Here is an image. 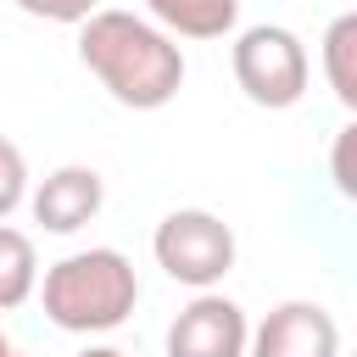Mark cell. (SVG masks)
Returning a JSON list of instances; mask_svg holds the SVG:
<instances>
[{
	"label": "cell",
	"mask_w": 357,
	"mask_h": 357,
	"mask_svg": "<svg viewBox=\"0 0 357 357\" xmlns=\"http://www.w3.org/2000/svg\"><path fill=\"white\" fill-rule=\"evenodd\" d=\"M11 357H22V351H17V346H11Z\"/></svg>",
	"instance_id": "16"
},
{
	"label": "cell",
	"mask_w": 357,
	"mask_h": 357,
	"mask_svg": "<svg viewBox=\"0 0 357 357\" xmlns=\"http://www.w3.org/2000/svg\"><path fill=\"white\" fill-rule=\"evenodd\" d=\"M17 11H28V17H39V22H67V28H78L84 17L100 11V0H17Z\"/></svg>",
	"instance_id": "12"
},
{
	"label": "cell",
	"mask_w": 357,
	"mask_h": 357,
	"mask_svg": "<svg viewBox=\"0 0 357 357\" xmlns=\"http://www.w3.org/2000/svg\"><path fill=\"white\" fill-rule=\"evenodd\" d=\"M28 201V156L0 134V223Z\"/></svg>",
	"instance_id": "11"
},
{
	"label": "cell",
	"mask_w": 357,
	"mask_h": 357,
	"mask_svg": "<svg viewBox=\"0 0 357 357\" xmlns=\"http://www.w3.org/2000/svg\"><path fill=\"white\" fill-rule=\"evenodd\" d=\"M351 145H357V128L346 123V128L335 134V156H329V178H335V190H340V195H357V173H351Z\"/></svg>",
	"instance_id": "13"
},
{
	"label": "cell",
	"mask_w": 357,
	"mask_h": 357,
	"mask_svg": "<svg viewBox=\"0 0 357 357\" xmlns=\"http://www.w3.org/2000/svg\"><path fill=\"white\" fill-rule=\"evenodd\" d=\"M234 251H240L234 245V229L218 212H206V206H178L151 234L156 268L167 279L190 284V290H218L229 279V268H234Z\"/></svg>",
	"instance_id": "4"
},
{
	"label": "cell",
	"mask_w": 357,
	"mask_h": 357,
	"mask_svg": "<svg viewBox=\"0 0 357 357\" xmlns=\"http://www.w3.org/2000/svg\"><path fill=\"white\" fill-rule=\"evenodd\" d=\"M28 201H33V223L45 234H78L106 206V178L95 167H84V162H67V167L45 173Z\"/></svg>",
	"instance_id": "7"
},
{
	"label": "cell",
	"mask_w": 357,
	"mask_h": 357,
	"mask_svg": "<svg viewBox=\"0 0 357 357\" xmlns=\"http://www.w3.org/2000/svg\"><path fill=\"white\" fill-rule=\"evenodd\" d=\"M78 61L100 78V89L128 112H162L184 89V50L151 17L95 11L78 22Z\"/></svg>",
	"instance_id": "1"
},
{
	"label": "cell",
	"mask_w": 357,
	"mask_h": 357,
	"mask_svg": "<svg viewBox=\"0 0 357 357\" xmlns=\"http://www.w3.org/2000/svg\"><path fill=\"white\" fill-rule=\"evenodd\" d=\"M39 307L67 335H106L139 307V273L117 245H89L45 268Z\"/></svg>",
	"instance_id": "2"
},
{
	"label": "cell",
	"mask_w": 357,
	"mask_h": 357,
	"mask_svg": "<svg viewBox=\"0 0 357 357\" xmlns=\"http://www.w3.org/2000/svg\"><path fill=\"white\" fill-rule=\"evenodd\" d=\"M39 290V257H33V240L11 223H0V312L22 307L28 296Z\"/></svg>",
	"instance_id": "10"
},
{
	"label": "cell",
	"mask_w": 357,
	"mask_h": 357,
	"mask_svg": "<svg viewBox=\"0 0 357 357\" xmlns=\"http://www.w3.org/2000/svg\"><path fill=\"white\" fill-rule=\"evenodd\" d=\"M0 357H11V340H6V329H0Z\"/></svg>",
	"instance_id": "15"
},
{
	"label": "cell",
	"mask_w": 357,
	"mask_h": 357,
	"mask_svg": "<svg viewBox=\"0 0 357 357\" xmlns=\"http://www.w3.org/2000/svg\"><path fill=\"white\" fill-rule=\"evenodd\" d=\"M324 78H329L335 100L351 112L357 106V11H340L324 28Z\"/></svg>",
	"instance_id": "9"
},
{
	"label": "cell",
	"mask_w": 357,
	"mask_h": 357,
	"mask_svg": "<svg viewBox=\"0 0 357 357\" xmlns=\"http://www.w3.org/2000/svg\"><path fill=\"white\" fill-rule=\"evenodd\" d=\"M245 357H340V324L318 301H279L251 329Z\"/></svg>",
	"instance_id": "6"
},
{
	"label": "cell",
	"mask_w": 357,
	"mask_h": 357,
	"mask_svg": "<svg viewBox=\"0 0 357 357\" xmlns=\"http://www.w3.org/2000/svg\"><path fill=\"white\" fill-rule=\"evenodd\" d=\"M167 39H223L240 22V0H145Z\"/></svg>",
	"instance_id": "8"
},
{
	"label": "cell",
	"mask_w": 357,
	"mask_h": 357,
	"mask_svg": "<svg viewBox=\"0 0 357 357\" xmlns=\"http://www.w3.org/2000/svg\"><path fill=\"white\" fill-rule=\"evenodd\" d=\"M245 307L218 290H195V301L167 324V357H245Z\"/></svg>",
	"instance_id": "5"
},
{
	"label": "cell",
	"mask_w": 357,
	"mask_h": 357,
	"mask_svg": "<svg viewBox=\"0 0 357 357\" xmlns=\"http://www.w3.org/2000/svg\"><path fill=\"white\" fill-rule=\"evenodd\" d=\"M78 357H128V351H117V346H84Z\"/></svg>",
	"instance_id": "14"
},
{
	"label": "cell",
	"mask_w": 357,
	"mask_h": 357,
	"mask_svg": "<svg viewBox=\"0 0 357 357\" xmlns=\"http://www.w3.org/2000/svg\"><path fill=\"white\" fill-rule=\"evenodd\" d=\"M229 67H234L240 95H245L251 106H262V112H290V106L307 95V84H312L307 45H301L290 28H279V22L245 28V33L234 39V50H229Z\"/></svg>",
	"instance_id": "3"
}]
</instances>
